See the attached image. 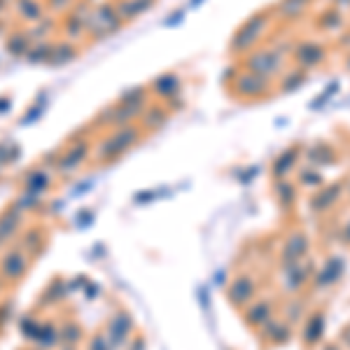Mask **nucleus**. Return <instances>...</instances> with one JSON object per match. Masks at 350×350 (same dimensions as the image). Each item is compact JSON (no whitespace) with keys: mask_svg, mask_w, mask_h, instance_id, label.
I'll use <instances>...</instances> for the list:
<instances>
[{"mask_svg":"<svg viewBox=\"0 0 350 350\" xmlns=\"http://www.w3.org/2000/svg\"><path fill=\"white\" fill-rule=\"evenodd\" d=\"M327 49L323 42H315V40H304L299 42L295 47V61L301 70H308V68H315L325 61Z\"/></svg>","mask_w":350,"mask_h":350,"instance_id":"nucleus-1","label":"nucleus"},{"mask_svg":"<svg viewBox=\"0 0 350 350\" xmlns=\"http://www.w3.org/2000/svg\"><path fill=\"white\" fill-rule=\"evenodd\" d=\"M264 26H267V14L252 16V19L239 31V36H236V47H252L259 38V33L264 31Z\"/></svg>","mask_w":350,"mask_h":350,"instance_id":"nucleus-2","label":"nucleus"},{"mask_svg":"<svg viewBox=\"0 0 350 350\" xmlns=\"http://www.w3.org/2000/svg\"><path fill=\"white\" fill-rule=\"evenodd\" d=\"M323 329H325L323 313H315L313 318L308 320V327H306V343H308V346H313V343L323 336Z\"/></svg>","mask_w":350,"mask_h":350,"instance_id":"nucleus-3","label":"nucleus"},{"mask_svg":"<svg viewBox=\"0 0 350 350\" xmlns=\"http://www.w3.org/2000/svg\"><path fill=\"white\" fill-rule=\"evenodd\" d=\"M297 154H299V150H297V148H292L290 152H285V154L278 159V163H275V173L283 175V173L287 171V168H292V163H295Z\"/></svg>","mask_w":350,"mask_h":350,"instance_id":"nucleus-4","label":"nucleus"},{"mask_svg":"<svg viewBox=\"0 0 350 350\" xmlns=\"http://www.w3.org/2000/svg\"><path fill=\"white\" fill-rule=\"evenodd\" d=\"M334 194H338V187H329L327 191H323V194H318L313 199V208H318V211L320 208H325L329 201H334Z\"/></svg>","mask_w":350,"mask_h":350,"instance_id":"nucleus-5","label":"nucleus"},{"mask_svg":"<svg viewBox=\"0 0 350 350\" xmlns=\"http://www.w3.org/2000/svg\"><path fill=\"white\" fill-rule=\"evenodd\" d=\"M341 24V16H338L336 10H327V14L323 16V26L320 28H338Z\"/></svg>","mask_w":350,"mask_h":350,"instance_id":"nucleus-6","label":"nucleus"},{"mask_svg":"<svg viewBox=\"0 0 350 350\" xmlns=\"http://www.w3.org/2000/svg\"><path fill=\"white\" fill-rule=\"evenodd\" d=\"M327 350H336V348H327Z\"/></svg>","mask_w":350,"mask_h":350,"instance_id":"nucleus-7","label":"nucleus"},{"mask_svg":"<svg viewBox=\"0 0 350 350\" xmlns=\"http://www.w3.org/2000/svg\"><path fill=\"white\" fill-rule=\"evenodd\" d=\"M348 68H350V59H348Z\"/></svg>","mask_w":350,"mask_h":350,"instance_id":"nucleus-8","label":"nucleus"}]
</instances>
